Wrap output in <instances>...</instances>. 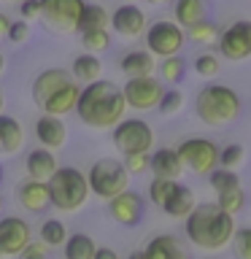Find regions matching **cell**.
<instances>
[{
    "mask_svg": "<svg viewBox=\"0 0 251 259\" xmlns=\"http://www.w3.org/2000/svg\"><path fill=\"white\" fill-rule=\"evenodd\" d=\"M127 103L121 97V87H116L108 78L89 81L81 87L78 100H76V113L87 127L92 130H111L119 119H124Z\"/></svg>",
    "mask_w": 251,
    "mask_h": 259,
    "instance_id": "6da1fadb",
    "label": "cell"
},
{
    "mask_svg": "<svg viewBox=\"0 0 251 259\" xmlns=\"http://www.w3.org/2000/svg\"><path fill=\"white\" fill-rule=\"evenodd\" d=\"M184 232L200 251H222L230 246L235 232V216L216 208V202H197L184 219Z\"/></svg>",
    "mask_w": 251,
    "mask_h": 259,
    "instance_id": "7a4b0ae2",
    "label": "cell"
},
{
    "mask_svg": "<svg viewBox=\"0 0 251 259\" xmlns=\"http://www.w3.org/2000/svg\"><path fill=\"white\" fill-rule=\"evenodd\" d=\"M194 111L208 127H227L243 116V97L232 87L208 84L194 97Z\"/></svg>",
    "mask_w": 251,
    "mask_h": 259,
    "instance_id": "3957f363",
    "label": "cell"
},
{
    "mask_svg": "<svg viewBox=\"0 0 251 259\" xmlns=\"http://www.w3.org/2000/svg\"><path fill=\"white\" fill-rule=\"evenodd\" d=\"M46 189H49L52 205L57 210H62V213H73V210L84 208L87 200L92 197L89 194L87 176L78 167H70V165H62V167L57 165V170L46 181Z\"/></svg>",
    "mask_w": 251,
    "mask_h": 259,
    "instance_id": "277c9868",
    "label": "cell"
},
{
    "mask_svg": "<svg viewBox=\"0 0 251 259\" xmlns=\"http://www.w3.org/2000/svg\"><path fill=\"white\" fill-rule=\"evenodd\" d=\"M87 176V184H89V194H95V197L100 200H111L116 197L119 192H124L130 186V173L124 170L119 159L113 157H103L92 162V167H89Z\"/></svg>",
    "mask_w": 251,
    "mask_h": 259,
    "instance_id": "5b68a950",
    "label": "cell"
},
{
    "mask_svg": "<svg viewBox=\"0 0 251 259\" xmlns=\"http://www.w3.org/2000/svg\"><path fill=\"white\" fill-rule=\"evenodd\" d=\"M111 130V141L121 154H149L154 149V127L143 119H119Z\"/></svg>",
    "mask_w": 251,
    "mask_h": 259,
    "instance_id": "8992f818",
    "label": "cell"
},
{
    "mask_svg": "<svg viewBox=\"0 0 251 259\" xmlns=\"http://www.w3.org/2000/svg\"><path fill=\"white\" fill-rule=\"evenodd\" d=\"M38 3H40L38 19L52 32H60V35L78 32V19H81V11H84V0H38Z\"/></svg>",
    "mask_w": 251,
    "mask_h": 259,
    "instance_id": "52a82bcc",
    "label": "cell"
},
{
    "mask_svg": "<svg viewBox=\"0 0 251 259\" xmlns=\"http://www.w3.org/2000/svg\"><path fill=\"white\" fill-rule=\"evenodd\" d=\"M176 151L184 170H192L194 176H208L214 167H219V146L211 138H186L176 146Z\"/></svg>",
    "mask_w": 251,
    "mask_h": 259,
    "instance_id": "ba28073f",
    "label": "cell"
},
{
    "mask_svg": "<svg viewBox=\"0 0 251 259\" xmlns=\"http://www.w3.org/2000/svg\"><path fill=\"white\" fill-rule=\"evenodd\" d=\"M146 32V52H151L154 57H173V54H181V49L186 44V35H184V27H178L176 22H154Z\"/></svg>",
    "mask_w": 251,
    "mask_h": 259,
    "instance_id": "9c48e42d",
    "label": "cell"
},
{
    "mask_svg": "<svg viewBox=\"0 0 251 259\" xmlns=\"http://www.w3.org/2000/svg\"><path fill=\"white\" fill-rule=\"evenodd\" d=\"M162 81L154 76H133L124 81V87H121V97H124L127 108L133 111H154L162 97Z\"/></svg>",
    "mask_w": 251,
    "mask_h": 259,
    "instance_id": "30bf717a",
    "label": "cell"
},
{
    "mask_svg": "<svg viewBox=\"0 0 251 259\" xmlns=\"http://www.w3.org/2000/svg\"><path fill=\"white\" fill-rule=\"evenodd\" d=\"M219 57L230 62H243L251 54V24L248 22H232L230 27L219 30L216 38Z\"/></svg>",
    "mask_w": 251,
    "mask_h": 259,
    "instance_id": "8fae6325",
    "label": "cell"
},
{
    "mask_svg": "<svg viewBox=\"0 0 251 259\" xmlns=\"http://www.w3.org/2000/svg\"><path fill=\"white\" fill-rule=\"evenodd\" d=\"M32 240V230L22 216L0 219V259L19 256V251Z\"/></svg>",
    "mask_w": 251,
    "mask_h": 259,
    "instance_id": "7c38bea8",
    "label": "cell"
},
{
    "mask_svg": "<svg viewBox=\"0 0 251 259\" xmlns=\"http://www.w3.org/2000/svg\"><path fill=\"white\" fill-rule=\"evenodd\" d=\"M143 205H146V202H143V194L133 192L130 186H127L124 192H119L116 197L108 200V210H111L113 222H119L121 227H138V224H141Z\"/></svg>",
    "mask_w": 251,
    "mask_h": 259,
    "instance_id": "4fadbf2b",
    "label": "cell"
},
{
    "mask_svg": "<svg viewBox=\"0 0 251 259\" xmlns=\"http://www.w3.org/2000/svg\"><path fill=\"white\" fill-rule=\"evenodd\" d=\"M108 27L121 38H138V35H143V30H146V14L135 3H124L111 14Z\"/></svg>",
    "mask_w": 251,
    "mask_h": 259,
    "instance_id": "5bb4252c",
    "label": "cell"
},
{
    "mask_svg": "<svg viewBox=\"0 0 251 259\" xmlns=\"http://www.w3.org/2000/svg\"><path fill=\"white\" fill-rule=\"evenodd\" d=\"M35 138L44 149H62L68 143V127H65L62 116H52V113H44L35 121Z\"/></svg>",
    "mask_w": 251,
    "mask_h": 259,
    "instance_id": "9a60e30c",
    "label": "cell"
},
{
    "mask_svg": "<svg viewBox=\"0 0 251 259\" xmlns=\"http://www.w3.org/2000/svg\"><path fill=\"white\" fill-rule=\"evenodd\" d=\"M78 92H81V87L76 81H68V84H62L57 92L49 95L46 100L40 103V108H44V113H52V116H68V113L76 111Z\"/></svg>",
    "mask_w": 251,
    "mask_h": 259,
    "instance_id": "2e32d148",
    "label": "cell"
},
{
    "mask_svg": "<svg viewBox=\"0 0 251 259\" xmlns=\"http://www.w3.org/2000/svg\"><path fill=\"white\" fill-rule=\"evenodd\" d=\"M68 81H73L70 70H62V68H49V70H40L35 81H32V100H35V105H40L46 100L52 92H57L62 84H68Z\"/></svg>",
    "mask_w": 251,
    "mask_h": 259,
    "instance_id": "e0dca14e",
    "label": "cell"
},
{
    "mask_svg": "<svg viewBox=\"0 0 251 259\" xmlns=\"http://www.w3.org/2000/svg\"><path fill=\"white\" fill-rule=\"evenodd\" d=\"M16 197H19L22 208L30 210V213H44V210L52 205V200H49V189H46V181H32V178H27V181L19 186Z\"/></svg>",
    "mask_w": 251,
    "mask_h": 259,
    "instance_id": "ac0fdd59",
    "label": "cell"
},
{
    "mask_svg": "<svg viewBox=\"0 0 251 259\" xmlns=\"http://www.w3.org/2000/svg\"><path fill=\"white\" fill-rule=\"evenodd\" d=\"M24 146V127L19 119L6 116L0 113V157H8V154L22 151Z\"/></svg>",
    "mask_w": 251,
    "mask_h": 259,
    "instance_id": "d6986e66",
    "label": "cell"
},
{
    "mask_svg": "<svg viewBox=\"0 0 251 259\" xmlns=\"http://www.w3.org/2000/svg\"><path fill=\"white\" fill-rule=\"evenodd\" d=\"M24 170H27V176L32 181H49V176L57 170V157L52 149H32L27 154V159H24Z\"/></svg>",
    "mask_w": 251,
    "mask_h": 259,
    "instance_id": "ffe728a7",
    "label": "cell"
},
{
    "mask_svg": "<svg viewBox=\"0 0 251 259\" xmlns=\"http://www.w3.org/2000/svg\"><path fill=\"white\" fill-rule=\"evenodd\" d=\"M149 170L154 176H162V178L184 176V165H181V159H178V151L168 149V146H165V149H157L154 154H149Z\"/></svg>",
    "mask_w": 251,
    "mask_h": 259,
    "instance_id": "44dd1931",
    "label": "cell"
},
{
    "mask_svg": "<svg viewBox=\"0 0 251 259\" xmlns=\"http://www.w3.org/2000/svg\"><path fill=\"white\" fill-rule=\"evenodd\" d=\"M121 73H124L127 78L133 76H151L154 70H157V57L151 52H146V49H133V52H127L121 57L119 62Z\"/></svg>",
    "mask_w": 251,
    "mask_h": 259,
    "instance_id": "7402d4cb",
    "label": "cell"
},
{
    "mask_svg": "<svg viewBox=\"0 0 251 259\" xmlns=\"http://www.w3.org/2000/svg\"><path fill=\"white\" fill-rule=\"evenodd\" d=\"M143 254H146V259H189L181 240L173 238V235H157V238H151Z\"/></svg>",
    "mask_w": 251,
    "mask_h": 259,
    "instance_id": "603a6c76",
    "label": "cell"
},
{
    "mask_svg": "<svg viewBox=\"0 0 251 259\" xmlns=\"http://www.w3.org/2000/svg\"><path fill=\"white\" fill-rule=\"evenodd\" d=\"M208 16V0H173V22L178 27H192Z\"/></svg>",
    "mask_w": 251,
    "mask_h": 259,
    "instance_id": "cb8c5ba5",
    "label": "cell"
},
{
    "mask_svg": "<svg viewBox=\"0 0 251 259\" xmlns=\"http://www.w3.org/2000/svg\"><path fill=\"white\" fill-rule=\"evenodd\" d=\"M103 73V62L100 57L87 52V54H78L76 60H73V68H70V76L76 84H89V81H97Z\"/></svg>",
    "mask_w": 251,
    "mask_h": 259,
    "instance_id": "d4e9b609",
    "label": "cell"
},
{
    "mask_svg": "<svg viewBox=\"0 0 251 259\" xmlns=\"http://www.w3.org/2000/svg\"><path fill=\"white\" fill-rule=\"evenodd\" d=\"M197 205V200H194V192L189 189V186H176V192L168 197V202L162 205V210L170 216V219H186L189 216V210Z\"/></svg>",
    "mask_w": 251,
    "mask_h": 259,
    "instance_id": "484cf974",
    "label": "cell"
},
{
    "mask_svg": "<svg viewBox=\"0 0 251 259\" xmlns=\"http://www.w3.org/2000/svg\"><path fill=\"white\" fill-rule=\"evenodd\" d=\"M95 240L89 238L87 232H76V235H68L62 243V254L65 259H92L95 254Z\"/></svg>",
    "mask_w": 251,
    "mask_h": 259,
    "instance_id": "4316f807",
    "label": "cell"
},
{
    "mask_svg": "<svg viewBox=\"0 0 251 259\" xmlns=\"http://www.w3.org/2000/svg\"><path fill=\"white\" fill-rule=\"evenodd\" d=\"M108 22H111V14L105 11L103 6L84 3V11H81V19H78V32H84V30H108Z\"/></svg>",
    "mask_w": 251,
    "mask_h": 259,
    "instance_id": "83f0119b",
    "label": "cell"
},
{
    "mask_svg": "<svg viewBox=\"0 0 251 259\" xmlns=\"http://www.w3.org/2000/svg\"><path fill=\"white\" fill-rule=\"evenodd\" d=\"M184 35L189 38L192 44H197V46H211V44H216V38H219V24L211 22L205 16V19L194 22L192 27H186Z\"/></svg>",
    "mask_w": 251,
    "mask_h": 259,
    "instance_id": "f1b7e54d",
    "label": "cell"
},
{
    "mask_svg": "<svg viewBox=\"0 0 251 259\" xmlns=\"http://www.w3.org/2000/svg\"><path fill=\"white\" fill-rule=\"evenodd\" d=\"M157 70H159V81H162V84H181L184 73H186V62L178 54L162 57V62H157Z\"/></svg>",
    "mask_w": 251,
    "mask_h": 259,
    "instance_id": "f546056e",
    "label": "cell"
},
{
    "mask_svg": "<svg viewBox=\"0 0 251 259\" xmlns=\"http://www.w3.org/2000/svg\"><path fill=\"white\" fill-rule=\"evenodd\" d=\"M65 238H68V227H65V222H60V219H46L44 224H40V232H38V240L46 243L49 248H60Z\"/></svg>",
    "mask_w": 251,
    "mask_h": 259,
    "instance_id": "4dcf8cb0",
    "label": "cell"
},
{
    "mask_svg": "<svg viewBox=\"0 0 251 259\" xmlns=\"http://www.w3.org/2000/svg\"><path fill=\"white\" fill-rule=\"evenodd\" d=\"M216 208L224 210L230 216H238L243 208H246V192L243 186H235V189H224V192H216Z\"/></svg>",
    "mask_w": 251,
    "mask_h": 259,
    "instance_id": "1f68e13d",
    "label": "cell"
},
{
    "mask_svg": "<svg viewBox=\"0 0 251 259\" xmlns=\"http://www.w3.org/2000/svg\"><path fill=\"white\" fill-rule=\"evenodd\" d=\"M178 186V178H162V176H154L151 184H149V200L154 202L157 208H162L168 202V197L176 192Z\"/></svg>",
    "mask_w": 251,
    "mask_h": 259,
    "instance_id": "d6a6232c",
    "label": "cell"
},
{
    "mask_svg": "<svg viewBox=\"0 0 251 259\" xmlns=\"http://www.w3.org/2000/svg\"><path fill=\"white\" fill-rule=\"evenodd\" d=\"M81 46L87 49V52H108L113 46V38H111V30H84L81 32Z\"/></svg>",
    "mask_w": 251,
    "mask_h": 259,
    "instance_id": "836d02e7",
    "label": "cell"
},
{
    "mask_svg": "<svg viewBox=\"0 0 251 259\" xmlns=\"http://www.w3.org/2000/svg\"><path fill=\"white\" fill-rule=\"evenodd\" d=\"M194 73L202 78H214L222 73V57H219L216 52H202L194 57Z\"/></svg>",
    "mask_w": 251,
    "mask_h": 259,
    "instance_id": "e575fe53",
    "label": "cell"
},
{
    "mask_svg": "<svg viewBox=\"0 0 251 259\" xmlns=\"http://www.w3.org/2000/svg\"><path fill=\"white\" fill-rule=\"evenodd\" d=\"M181 108H184V95L178 89H162V97L154 111H159L162 116H176Z\"/></svg>",
    "mask_w": 251,
    "mask_h": 259,
    "instance_id": "d590c367",
    "label": "cell"
},
{
    "mask_svg": "<svg viewBox=\"0 0 251 259\" xmlns=\"http://www.w3.org/2000/svg\"><path fill=\"white\" fill-rule=\"evenodd\" d=\"M246 159V149L240 143H230L224 149H219V165L227 167V170H238Z\"/></svg>",
    "mask_w": 251,
    "mask_h": 259,
    "instance_id": "8d00e7d4",
    "label": "cell"
},
{
    "mask_svg": "<svg viewBox=\"0 0 251 259\" xmlns=\"http://www.w3.org/2000/svg\"><path fill=\"white\" fill-rule=\"evenodd\" d=\"M208 176H211V186H214L216 192H224V189H235V186H240V176L235 173V170L214 167Z\"/></svg>",
    "mask_w": 251,
    "mask_h": 259,
    "instance_id": "74e56055",
    "label": "cell"
},
{
    "mask_svg": "<svg viewBox=\"0 0 251 259\" xmlns=\"http://www.w3.org/2000/svg\"><path fill=\"white\" fill-rule=\"evenodd\" d=\"M232 251H235V256L238 259H251V230L248 227H235V232H232Z\"/></svg>",
    "mask_w": 251,
    "mask_h": 259,
    "instance_id": "f35d334b",
    "label": "cell"
},
{
    "mask_svg": "<svg viewBox=\"0 0 251 259\" xmlns=\"http://www.w3.org/2000/svg\"><path fill=\"white\" fill-rule=\"evenodd\" d=\"M32 35V30H30V22L27 19H19V22H8V27H6V38L11 40L14 46H22V44H27Z\"/></svg>",
    "mask_w": 251,
    "mask_h": 259,
    "instance_id": "ab89813d",
    "label": "cell"
},
{
    "mask_svg": "<svg viewBox=\"0 0 251 259\" xmlns=\"http://www.w3.org/2000/svg\"><path fill=\"white\" fill-rule=\"evenodd\" d=\"M124 170L130 176H141L149 170V154H124Z\"/></svg>",
    "mask_w": 251,
    "mask_h": 259,
    "instance_id": "60d3db41",
    "label": "cell"
},
{
    "mask_svg": "<svg viewBox=\"0 0 251 259\" xmlns=\"http://www.w3.org/2000/svg\"><path fill=\"white\" fill-rule=\"evenodd\" d=\"M19 256L22 259H49V246L40 240H30L27 246L19 251Z\"/></svg>",
    "mask_w": 251,
    "mask_h": 259,
    "instance_id": "b9f144b4",
    "label": "cell"
},
{
    "mask_svg": "<svg viewBox=\"0 0 251 259\" xmlns=\"http://www.w3.org/2000/svg\"><path fill=\"white\" fill-rule=\"evenodd\" d=\"M19 14H22V19H38L40 3H38V0H22V3H19Z\"/></svg>",
    "mask_w": 251,
    "mask_h": 259,
    "instance_id": "7bdbcfd3",
    "label": "cell"
},
{
    "mask_svg": "<svg viewBox=\"0 0 251 259\" xmlns=\"http://www.w3.org/2000/svg\"><path fill=\"white\" fill-rule=\"evenodd\" d=\"M92 259H119V254L113 248H108V246H100V248H95Z\"/></svg>",
    "mask_w": 251,
    "mask_h": 259,
    "instance_id": "ee69618b",
    "label": "cell"
},
{
    "mask_svg": "<svg viewBox=\"0 0 251 259\" xmlns=\"http://www.w3.org/2000/svg\"><path fill=\"white\" fill-rule=\"evenodd\" d=\"M8 22H11V19H8V16H6L3 11H0V38H6V27H8Z\"/></svg>",
    "mask_w": 251,
    "mask_h": 259,
    "instance_id": "f6af8a7d",
    "label": "cell"
},
{
    "mask_svg": "<svg viewBox=\"0 0 251 259\" xmlns=\"http://www.w3.org/2000/svg\"><path fill=\"white\" fill-rule=\"evenodd\" d=\"M3 73H6V54L0 52V76H3Z\"/></svg>",
    "mask_w": 251,
    "mask_h": 259,
    "instance_id": "bcb514c9",
    "label": "cell"
},
{
    "mask_svg": "<svg viewBox=\"0 0 251 259\" xmlns=\"http://www.w3.org/2000/svg\"><path fill=\"white\" fill-rule=\"evenodd\" d=\"M127 259H146V254H143V251H133V254H130Z\"/></svg>",
    "mask_w": 251,
    "mask_h": 259,
    "instance_id": "7dc6e473",
    "label": "cell"
},
{
    "mask_svg": "<svg viewBox=\"0 0 251 259\" xmlns=\"http://www.w3.org/2000/svg\"><path fill=\"white\" fill-rule=\"evenodd\" d=\"M151 6H168V3H173V0H149Z\"/></svg>",
    "mask_w": 251,
    "mask_h": 259,
    "instance_id": "c3c4849f",
    "label": "cell"
},
{
    "mask_svg": "<svg viewBox=\"0 0 251 259\" xmlns=\"http://www.w3.org/2000/svg\"><path fill=\"white\" fill-rule=\"evenodd\" d=\"M3 108H6V97H3V92H0V113H3Z\"/></svg>",
    "mask_w": 251,
    "mask_h": 259,
    "instance_id": "681fc988",
    "label": "cell"
},
{
    "mask_svg": "<svg viewBox=\"0 0 251 259\" xmlns=\"http://www.w3.org/2000/svg\"><path fill=\"white\" fill-rule=\"evenodd\" d=\"M3 205H6V202H3V194H0V210H3Z\"/></svg>",
    "mask_w": 251,
    "mask_h": 259,
    "instance_id": "f907efd6",
    "label": "cell"
},
{
    "mask_svg": "<svg viewBox=\"0 0 251 259\" xmlns=\"http://www.w3.org/2000/svg\"><path fill=\"white\" fill-rule=\"evenodd\" d=\"M0 181H3V165H0Z\"/></svg>",
    "mask_w": 251,
    "mask_h": 259,
    "instance_id": "816d5d0a",
    "label": "cell"
},
{
    "mask_svg": "<svg viewBox=\"0 0 251 259\" xmlns=\"http://www.w3.org/2000/svg\"><path fill=\"white\" fill-rule=\"evenodd\" d=\"M14 3H16V0H14ZM19 3H22V0H19Z\"/></svg>",
    "mask_w": 251,
    "mask_h": 259,
    "instance_id": "f5cc1de1",
    "label": "cell"
},
{
    "mask_svg": "<svg viewBox=\"0 0 251 259\" xmlns=\"http://www.w3.org/2000/svg\"><path fill=\"white\" fill-rule=\"evenodd\" d=\"M130 3H133V0H130Z\"/></svg>",
    "mask_w": 251,
    "mask_h": 259,
    "instance_id": "db71d44e",
    "label": "cell"
}]
</instances>
